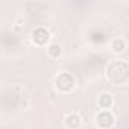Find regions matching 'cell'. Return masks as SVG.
I'll return each mask as SVG.
<instances>
[{
	"mask_svg": "<svg viewBox=\"0 0 129 129\" xmlns=\"http://www.w3.org/2000/svg\"><path fill=\"white\" fill-rule=\"evenodd\" d=\"M124 67H127V64H124V62H121V61H114L112 64H109V67H108V78H109L112 82H117V84L124 82L127 78L123 76L121 73H124V75L129 76V70H127V72H121V69H124Z\"/></svg>",
	"mask_w": 129,
	"mask_h": 129,
	"instance_id": "obj_1",
	"label": "cell"
},
{
	"mask_svg": "<svg viewBox=\"0 0 129 129\" xmlns=\"http://www.w3.org/2000/svg\"><path fill=\"white\" fill-rule=\"evenodd\" d=\"M75 85V79L72 78V75L69 73H61L58 75L56 78V87L61 90V91H70Z\"/></svg>",
	"mask_w": 129,
	"mask_h": 129,
	"instance_id": "obj_2",
	"label": "cell"
},
{
	"mask_svg": "<svg viewBox=\"0 0 129 129\" xmlns=\"http://www.w3.org/2000/svg\"><path fill=\"white\" fill-rule=\"evenodd\" d=\"M96 120H97V124H99L100 127H103V129L111 127L112 123H114V117H112V114H109L108 111H102V112H99Z\"/></svg>",
	"mask_w": 129,
	"mask_h": 129,
	"instance_id": "obj_3",
	"label": "cell"
},
{
	"mask_svg": "<svg viewBox=\"0 0 129 129\" xmlns=\"http://www.w3.org/2000/svg\"><path fill=\"white\" fill-rule=\"evenodd\" d=\"M32 40H34V43H37V44H44V43L49 40V32H47L44 27H38V29H35V30L32 32Z\"/></svg>",
	"mask_w": 129,
	"mask_h": 129,
	"instance_id": "obj_4",
	"label": "cell"
},
{
	"mask_svg": "<svg viewBox=\"0 0 129 129\" xmlns=\"http://www.w3.org/2000/svg\"><path fill=\"white\" fill-rule=\"evenodd\" d=\"M66 124H67L69 129H78L79 124H81V118H79L76 114H70V115H67V118H66Z\"/></svg>",
	"mask_w": 129,
	"mask_h": 129,
	"instance_id": "obj_5",
	"label": "cell"
},
{
	"mask_svg": "<svg viewBox=\"0 0 129 129\" xmlns=\"http://www.w3.org/2000/svg\"><path fill=\"white\" fill-rule=\"evenodd\" d=\"M111 102H112V99H111L109 94H102V96L99 97V105H100L102 108H109Z\"/></svg>",
	"mask_w": 129,
	"mask_h": 129,
	"instance_id": "obj_6",
	"label": "cell"
},
{
	"mask_svg": "<svg viewBox=\"0 0 129 129\" xmlns=\"http://www.w3.org/2000/svg\"><path fill=\"white\" fill-rule=\"evenodd\" d=\"M112 50H114V52H123V50H124V41L120 40V38L114 40V41H112Z\"/></svg>",
	"mask_w": 129,
	"mask_h": 129,
	"instance_id": "obj_7",
	"label": "cell"
},
{
	"mask_svg": "<svg viewBox=\"0 0 129 129\" xmlns=\"http://www.w3.org/2000/svg\"><path fill=\"white\" fill-rule=\"evenodd\" d=\"M49 55H50L52 58H58V56L61 55V46H59V44H52V46L49 47Z\"/></svg>",
	"mask_w": 129,
	"mask_h": 129,
	"instance_id": "obj_8",
	"label": "cell"
}]
</instances>
